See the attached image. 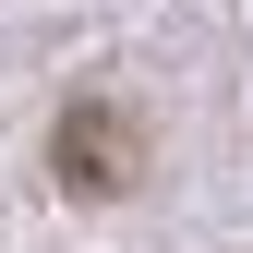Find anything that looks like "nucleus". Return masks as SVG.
<instances>
[{"instance_id":"obj_1","label":"nucleus","mask_w":253,"mask_h":253,"mask_svg":"<svg viewBox=\"0 0 253 253\" xmlns=\"http://www.w3.org/2000/svg\"><path fill=\"white\" fill-rule=\"evenodd\" d=\"M60 181H73V193H121V181H133V121L109 97L60 109Z\"/></svg>"}]
</instances>
